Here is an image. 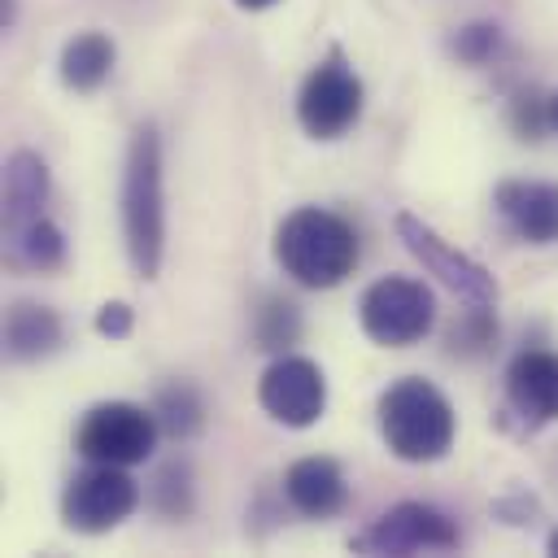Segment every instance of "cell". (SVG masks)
I'll return each mask as SVG.
<instances>
[{"label": "cell", "mask_w": 558, "mask_h": 558, "mask_svg": "<svg viewBox=\"0 0 558 558\" xmlns=\"http://www.w3.org/2000/svg\"><path fill=\"white\" fill-rule=\"evenodd\" d=\"M357 231L349 218L323 205H301L275 227V262L279 270L314 292L344 283L357 270Z\"/></svg>", "instance_id": "obj_1"}, {"label": "cell", "mask_w": 558, "mask_h": 558, "mask_svg": "<svg viewBox=\"0 0 558 558\" xmlns=\"http://www.w3.org/2000/svg\"><path fill=\"white\" fill-rule=\"evenodd\" d=\"M379 436L401 462H440L453 449L458 414L432 379L405 375L379 392Z\"/></svg>", "instance_id": "obj_2"}, {"label": "cell", "mask_w": 558, "mask_h": 558, "mask_svg": "<svg viewBox=\"0 0 558 558\" xmlns=\"http://www.w3.org/2000/svg\"><path fill=\"white\" fill-rule=\"evenodd\" d=\"M122 240L140 279H157L166 253V192H161V140L144 122L131 135L122 166Z\"/></svg>", "instance_id": "obj_3"}, {"label": "cell", "mask_w": 558, "mask_h": 558, "mask_svg": "<svg viewBox=\"0 0 558 558\" xmlns=\"http://www.w3.org/2000/svg\"><path fill=\"white\" fill-rule=\"evenodd\" d=\"M357 323H362L366 340H375L384 349H410L436 327V296L423 279L384 275L362 292Z\"/></svg>", "instance_id": "obj_4"}, {"label": "cell", "mask_w": 558, "mask_h": 558, "mask_svg": "<svg viewBox=\"0 0 558 558\" xmlns=\"http://www.w3.org/2000/svg\"><path fill=\"white\" fill-rule=\"evenodd\" d=\"M362 105H366V87L357 70L344 61L340 48H331L296 92V122L310 140H340L344 131L357 126Z\"/></svg>", "instance_id": "obj_5"}, {"label": "cell", "mask_w": 558, "mask_h": 558, "mask_svg": "<svg viewBox=\"0 0 558 558\" xmlns=\"http://www.w3.org/2000/svg\"><path fill=\"white\" fill-rule=\"evenodd\" d=\"M161 436V423L153 414V405H135V401H96L78 427H74V449L87 462H113V466H135L144 458H153Z\"/></svg>", "instance_id": "obj_6"}, {"label": "cell", "mask_w": 558, "mask_h": 558, "mask_svg": "<svg viewBox=\"0 0 558 558\" xmlns=\"http://www.w3.org/2000/svg\"><path fill=\"white\" fill-rule=\"evenodd\" d=\"M392 227H397V240L410 248V257H414L427 275H436L453 296H462L466 305H493V301H497V279H493V270H488L484 262H475L471 253L453 248L432 222H423L418 214L401 209Z\"/></svg>", "instance_id": "obj_7"}, {"label": "cell", "mask_w": 558, "mask_h": 558, "mask_svg": "<svg viewBox=\"0 0 558 558\" xmlns=\"http://www.w3.org/2000/svg\"><path fill=\"white\" fill-rule=\"evenodd\" d=\"M140 506V484L126 475V466L113 462H87L61 493V519L70 532L100 536L113 532L122 519H131Z\"/></svg>", "instance_id": "obj_8"}, {"label": "cell", "mask_w": 558, "mask_h": 558, "mask_svg": "<svg viewBox=\"0 0 558 558\" xmlns=\"http://www.w3.org/2000/svg\"><path fill=\"white\" fill-rule=\"evenodd\" d=\"M458 545V523L427 501H397L349 541V549L357 554H449Z\"/></svg>", "instance_id": "obj_9"}, {"label": "cell", "mask_w": 558, "mask_h": 558, "mask_svg": "<svg viewBox=\"0 0 558 558\" xmlns=\"http://www.w3.org/2000/svg\"><path fill=\"white\" fill-rule=\"evenodd\" d=\"M257 401L283 427H314L327 410V375L314 357L279 353L257 379Z\"/></svg>", "instance_id": "obj_10"}, {"label": "cell", "mask_w": 558, "mask_h": 558, "mask_svg": "<svg viewBox=\"0 0 558 558\" xmlns=\"http://www.w3.org/2000/svg\"><path fill=\"white\" fill-rule=\"evenodd\" d=\"M506 410L523 432H536L558 418V353L523 349L506 366Z\"/></svg>", "instance_id": "obj_11"}, {"label": "cell", "mask_w": 558, "mask_h": 558, "mask_svg": "<svg viewBox=\"0 0 558 558\" xmlns=\"http://www.w3.org/2000/svg\"><path fill=\"white\" fill-rule=\"evenodd\" d=\"M493 205H497L501 222L523 244H554L558 240V183L501 179L493 187Z\"/></svg>", "instance_id": "obj_12"}, {"label": "cell", "mask_w": 558, "mask_h": 558, "mask_svg": "<svg viewBox=\"0 0 558 558\" xmlns=\"http://www.w3.org/2000/svg\"><path fill=\"white\" fill-rule=\"evenodd\" d=\"M283 493H288L292 510H301L305 519H331L349 506V480H344L340 462L323 458V453L296 458L283 471Z\"/></svg>", "instance_id": "obj_13"}, {"label": "cell", "mask_w": 558, "mask_h": 558, "mask_svg": "<svg viewBox=\"0 0 558 558\" xmlns=\"http://www.w3.org/2000/svg\"><path fill=\"white\" fill-rule=\"evenodd\" d=\"M48 192H52V179L44 157L31 148H13L4 161V240L31 227L35 218H44Z\"/></svg>", "instance_id": "obj_14"}, {"label": "cell", "mask_w": 558, "mask_h": 558, "mask_svg": "<svg viewBox=\"0 0 558 558\" xmlns=\"http://www.w3.org/2000/svg\"><path fill=\"white\" fill-rule=\"evenodd\" d=\"M65 340V327L57 318V310L39 305V301H13L4 310V357L9 362H39L48 353H57Z\"/></svg>", "instance_id": "obj_15"}, {"label": "cell", "mask_w": 558, "mask_h": 558, "mask_svg": "<svg viewBox=\"0 0 558 558\" xmlns=\"http://www.w3.org/2000/svg\"><path fill=\"white\" fill-rule=\"evenodd\" d=\"M113 61H118V48L105 31H78L74 39H65L57 70L70 92H96L113 74Z\"/></svg>", "instance_id": "obj_16"}, {"label": "cell", "mask_w": 558, "mask_h": 558, "mask_svg": "<svg viewBox=\"0 0 558 558\" xmlns=\"http://www.w3.org/2000/svg\"><path fill=\"white\" fill-rule=\"evenodd\" d=\"M153 414H157V423H161V436H170V440H192V436L205 427V397H201L196 384L174 379V384L157 388Z\"/></svg>", "instance_id": "obj_17"}, {"label": "cell", "mask_w": 558, "mask_h": 558, "mask_svg": "<svg viewBox=\"0 0 558 558\" xmlns=\"http://www.w3.org/2000/svg\"><path fill=\"white\" fill-rule=\"evenodd\" d=\"M9 262L26 266V270H57L65 262V235L57 222L35 218L31 227H22L17 235H9Z\"/></svg>", "instance_id": "obj_18"}, {"label": "cell", "mask_w": 558, "mask_h": 558, "mask_svg": "<svg viewBox=\"0 0 558 558\" xmlns=\"http://www.w3.org/2000/svg\"><path fill=\"white\" fill-rule=\"evenodd\" d=\"M296 336H301V310L292 301H283V296H266L257 305V314H253V340H257V349L283 353L288 344H296Z\"/></svg>", "instance_id": "obj_19"}, {"label": "cell", "mask_w": 558, "mask_h": 558, "mask_svg": "<svg viewBox=\"0 0 558 558\" xmlns=\"http://www.w3.org/2000/svg\"><path fill=\"white\" fill-rule=\"evenodd\" d=\"M497 340V318H493V305H471L453 331H449V353H462V357H480L488 353Z\"/></svg>", "instance_id": "obj_20"}, {"label": "cell", "mask_w": 558, "mask_h": 558, "mask_svg": "<svg viewBox=\"0 0 558 558\" xmlns=\"http://www.w3.org/2000/svg\"><path fill=\"white\" fill-rule=\"evenodd\" d=\"M187 480H192V475H187L183 462H170V466L157 471V480H153V501H157L161 514L183 519V514L192 510V484H187Z\"/></svg>", "instance_id": "obj_21"}, {"label": "cell", "mask_w": 558, "mask_h": 558, "mask_svg": "<svg viewBox=\"0 0 558 558\" xmlns=\"http://www.w3.org/2000/svg\"><path fill=\"white\" fill-rule=\"evenodd\" d=\"M497 44H501V31H497L493 22H471V26H462V31L449 39L453 57L466 61V65H484V61L497 52Z\"/></svg>", "instance_id": "obj_22"}, {"label": "cell", "mask_w": 558, "mask_h": 558, "mask_svg": "<svg viewBox=\"0 0 558 558\" xmlns=\"http://www.w3.org/2000/svg\"><path fill=\"white\" fill-rule=\"evenodd\" d=\"M510 126H514L523 140H541V131L554 126V122H549V100H541L536 92H519V96L510 100Z\"/></svg>", "instance_id": "obj_23"}, {"label": "cell", "mask_w": 558, "mask_h": 558, "mask_svg": "<svg viewBox=\"0 0 558 558\" xmlns=\"http://www.w3.org/2000/svg\"><path fill=\"white\" fill-rule=\"evenodd\" d=\"M131 327H135V310H131L126 301H105V305L96 310V331H100L105 340H126Z\"/></svg>", "instance_id": "obj_24"}, {"label": "cell", "mask_w": 558, "mask_h": 558, "mask_svg": "<svg viewBox=\"0 0 558 558\" xmlns=\"http://www.w3.org/2000/svg\"><path fill=\"white\" fill-rule=\"evenodd\" d=\"M270 4H279V0H235V9H244V13H262Z\"/></svg>", "instance_id": "obj_25"}, {"label": "cell", "mask_w": 558, "mask_h": 558, "mask_svg": "<svg viewBox=\"0 0 558 558\" xmlns=\"http://www.w3.org/2000/svg\"><path fill=\"white\" fill-rule=\"evenodd\" d=\"M13 26V0H0V31Z\"/></svg>", "instance_id": "obj_26"}, {"label": "cell", "mask_w": 558, "mask_h": 558, "mask_svg": "<svg viewBox=\"0 0 558 558\" xmlns=\"http://www.w3.org/2000/svg\"><path fill=\"white\" fill-rule=\"evenodd\" d=\"M549 122H554V131H558V92L549 96Z\"/></svg>", "instance_id": "obj_27"}, {"label": "cell", "mask_w": 558, "mask_h": 558, "mask_svg": "<svg viewBox=\"0 0 558 558\" xmlns=\"http://www.w3.org/2000/svg\"><path fill=\"white\" fill-rule=\"evenodd\" d=\"M545 549H549V554H554V558H558V527H554V532H549V541H545Z\"/></svg>", "instance_id": "obj_28"}]
</instances>
